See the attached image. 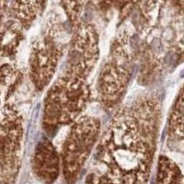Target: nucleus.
Segmentation results:
<instances>
[{
  "mask_svg": "<svg viewBox=\"0 0 184 184\" xmlns=\"http://www.w3.org/2000/svg\"><path fill=\"white\" fill-rule=\"evenodd\" d=\"M159 122L160 108L152 96L117 110L99 139L98 157L106 170L147 181Z\"/></svg>",
  "mask_w": 184,
  "mask_h": 184,
  "instance_id": "1",
  "label": "nucleus"
},
{
  "mask_svg": "<svg viewBox=\"0 0 184 184\" xmlns=\"http://www.w3.org/2000/svg\"><path fill=\"white\" fill-rule=\"evenodd\" d=\"M135 34L129 28L119 31L111 43L110 53L98 74L97 90L101 105L115 110L125 95L135 68Z\"/></svg>",
  "mask_w": 184,
  "mask_h": 184,
  "instance_id": "2",
  "label": "nucleus"
},
{
  "mask_svg": "<svg viewBox=\"0 0 184 184\" xmlns=\"http://www.w3.org/2000/svg\"><path fill=\"white\" fill-rule=\"evenodd\" d=\"M91 97L88 80L64 73L44 98L42 123L46 132L53 133L63 126L72 125L83 116Z\"/></svg>",
  "mask_w": 184,
  "mask_h": 184,
  "instance_id": "3",
  "label": "nucleus"
},
{
  "mask_svg": "<svg viewBox=\"0 0 184 184\" xmlns=\"http://www.w3.org/2000/svg\"><path fill=\"white\" fill-rule=\"evenodd\" d=\"M64 29L60 21L51 18L42 33L33 42L29 57V75L38 91L53 78L64 51Z\"/></svg>",
  "mask_w": 184,
  "mask_h": 184,
  "instance_id": "4",
  "label": "nucleus"
},
{
  "mask_svg": "<svg viewBox=\"0 0 184 184\" xmlns=\"http://www.w3.org/2000/svg\"><path fill=\"white\" fill-rule=\"evenodd\" d=\"M101 137V123L98 118L83 115L71 125L61 152L62 170L67 183L77 181Z\"/></svg>",
  "mask_w": 184,
  "mask_h": 184,
  "instance_id": "5",
  "label": "nucleus"
},
{
  "mask_svg": "<svg viewBox=\"0 0 184 184\" xmlns=\"http://www.w3.org/2000/svg\"><path fill=\"white\" fill-rule=\"evenodd\" d=\"M23 120L16 105L3 102L1 110V184H13L21 167Z\"/></svg>",
  "mask_w": 184,
  "mask_h": 184,
  "instance_id": "6",
  "label": "nucleus"
},
{
  "mask_svg": "<svg viewBox=\"0 0 184 184\" xmlns=\"http://www.w3.org/2000/svg\"><path fill=\"white\" fill-rule=\"evenodd\" d=\"M99 59V38L93 24L80 21L74 27L64 74L88 80Z\"/></svg>",
  "mask_w": 184,
  "mask_h": 184,
  "instance_id": "7",
  "label": "nucleus"
},
{
  "mask_svg": "<svg viewBox=\"0 0 184 184\" xmlns=\"http://www.w3.org/2000/svg\"><path fill=\"white\" fill-rule=\"evenodd\" d=\"M62 167L61 157L49 139L43 137L38 142L32 157V170L44 184H53L58 178Z\"/></svg>",
  "mask_w": 184,
  "mask_h": 184,
  "instance_id": "8",
  "label": "nucleus"
},
{
  "mask_svg": "<svg viewBox=\"0 0 184 184\" xmlns=\"http://www.w3.org/2000/svg\"><path fill=\"white\" fill-rule=\"evenodd\" d=\"M46 0H14V18L28 29L42 14Z\"/></svg>",
  "mask_w": 184,
  "mask_h": 184,
  "instance_id": "9",
  "label": "nucleus"
},
{
  "mask_svg": "<svg viewBox=\"0 0 184 184\" xmlns=\"http://www.w3.org/2000/svg\"><path fill=\"white\" fill-rule=\"evenodd\" d=\"M24 28L16 18L9 19L2 24V57L14 56L23 37Z\"/></svg>",
  "mask_w": 184,
  "mask_h": 184,
  "instance_id": "10",
  "label": "nucleus"
},
{
  "mask_svg": "<svg viewBox=\"0 0 184 184\" xmlns=\"http://www.w3.org/2000/svg\"><path fill=\"white\" fill-rule=\"evenodd\" d=\"M168 132L174 137L184 140V86L172 106L168 119Z\"/></svg>",
  "mask_w": 184,
  "mask_h": 184,
  "instance_id": "11",
  "label": "nucleus"
},
{
  "mask_svg": "<svg viewBox=\"0 0 184 184\" xmlns=\"http://www.w3.org/2000/svg\"><path fill=\"white\" fill-rule=\"evenodd\" d=\"M156 184H183L180 168L165 156L160 157L157 162Z\"/></svg>",
  "mask_w": 184,
  "mask_h": 184,
  "instance_id": "12",
  "label": "nucleus"
},
{
  "mask_svg": "<svg viewBox=\"0 0 184 184\" xmlns=\"http://www.w3.org/2000/svg\"><path fill=\"white\" fill-rule=\"evenodd\" d=\"M146 181L145 179L139 177L105 170L93 181V184H146Z\"/></svg>",
  "mask_w": 184,
  "mask_h": 184,
  "instance_id": "13",
  "label": "nucleus"
},
{
  "mask_svg": "<svg viewBox=\"0 0 184 184\" xmlns=\"http://www.w3.org/2000/svg\"><path fill=\"white\" fill-rule=\"evenodd\" d=\"M21 73L16 67L10 64H4L2 66L1 72V89H2V98L3 101L5 98H8L9 94L13 90L14 86L17 85L18 79L21 78Z\"/></svg>",
  "mask_w": 184,
  "mask_h": 184,
  "instance_id": "14",
  "label": "nucleus"
},
{
  "mask_svg": "<svg viewBox=\"0 0 184 184\" xmlns=\"http://www.w3.org/2000/svg\"><path fill=\"white\" fill-rule=\"evenodd\" d=\"M63 8L73 26L80 22V17L87 0H61Z\"/></svg>",
  "mask_w": 184,
  "mask_h": 184,
  "instance_id": "15",
  "label": "nucleus"
},
{
  "mask_svg": "<svg viewBox=\"0 0 184 184\" xmlns=\"http://www.w3.org/2000/svg\"><path fill=\"white\" fill-rule=\"evenodd\" d=\"M94 1L95 3L97 2L98 6H101L102 8L120 6L122 14L126 16V14L128 13V8L135 0H94Z\"/></svg>",
  "mask_w": 184,
  "mask_h": 184,
  "instance_id": "16",
  "label": "nucleus"
}]
</instances>
